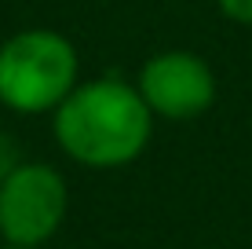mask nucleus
Returning <instances> with one entry per match:
<instances>
[{
  "label": "nucleus",
  "instance_id": "nucleus-4",
  "mask_svg": "<svg viewBox=\"0 0 252 249\" xmlns=\"http://www.w3.org/2000/svg\"><path fill=\"white\" fill-rule=\"evenodd\" d=\"M135 88L154 117L194 121L216 103V73L201 55L187 48H168L139 66Z\"/></svg>",
  "mask_w": 252,
  "mask_h": 249
},
{
  "label": "nucleus",
  "instance_id": "nucleus-6",
  "mask_svg": "<svg viewBox=\"0 0 252 249\" xmlns=\"http://www.w3.org/2000/svg\"><path fill=\"white\" fill-rule=\"evenodd\" d=\"M216 7H220V11L227 15L230 22L252 26V0H216Z\"/></svg>",
  "mask_w": 252,
  "mask_h": 249
},
{
  "label": "nucleus",
  "instance_id": "nucleus-1",
  "mask_svg": "<svg viewBox=\"0 0 252 249\" xmlns=\"http://www.w3.org/2000/svg\"><path fill=\"white\" fill-rule=\"evenodd\" d=\"M55 143L84 169H121L146 150L154 114L139 88L121 77L81 81L63 99L51 121Z\"/></svg>",
  "mask_w": 252,
  "mask_h": 249
},
{
  "label": "nucleus",
  "instance_id": "nucleus-5",
  "mask_svg": "<svg viewBox=\"0 0 252 249\" xmlns=\"http://www.w3.org/2000/svg\"><path fill=\"white\" fill-rule=\"evenodd\" d=\"M22 161H26V154H22V147H19V140H15L11 132H4V128H0V183L15 173Z\"/></svg>",
  "mask_w": 252,
  "mask_h": 249
},
{
  "label": "nucleus",
  "instance_id": "nucleus-7",
  "mask_svg": "<svg viewBox=\"0 0 252 249\" xmlns=\"http://www.w3.org/2000/svg\"><path fill=\"white\" fill-rule=\"evenodd\" d=\"M0 249H15V246H0Z\"/></svg>",
  "mask_w": 252,
  "mask_h": 249
},
{
  "label": "nucleus",
  "instance_id": "nucleus-3",
  "mask_svg": "<svg viewBox=\"0 0 252 249\" xmlns=\"http://www.w3.org/2000/svg\"><path fill=\"white\" fill-rule=\"evenodd\" d=\"M66 209V176L48 161H22L0 183V238L15 249H40L59 235Z\"/></svg>",
  "mask_w": 252,
  "mask_h": 249
},
{
  "label": "nucleus",
  "instance_id": "nucleus-2",
  "mask_svg": "<svg viewBox=\"0 0 252 249\" xmlns=\"http://www.w3.org/2000/svg\"><path fill=\"white\" fill-rule=\"evenodd\" d=\"M81 84V55L55 30H22L0 44V107L15 114H55Z\"/></svg>",
  "mask_w": 252,
  "mask_h": 249
}]
</instances>
